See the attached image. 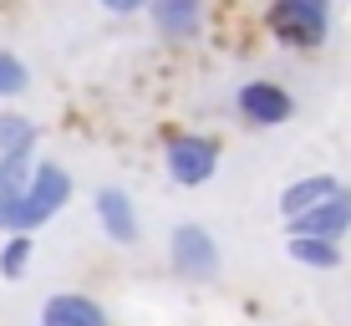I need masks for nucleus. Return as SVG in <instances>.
<instances>
[{"mask_svg":"<svg viewBox=\"0 0 351 326\" xmlns=\"http://www.w3.org/2000/svg\"><path fill=\"white\" fill-rule=\"evenodd\" d=\"M66 204H71V174L62 163H41L36 159V174H31L26 194L0 214V235H36V229H46Z\"/></svg>","mask_w":351,"mask_h":326,"instance_id":"1","label":"nucleus"},{"mask_svg":"<svg viewBox=\"0 0 351 326\" xmlns=\"http://www.w3.org/2000/svg\"><path fill=\"white\" fill-rule=\"evenodd\" d=\"M331 10L336 0H270L265 10V26L280 46H295V51H316L331 36Z\"/></svg>","mask_w":351,"mask_h":326,"instance_id":"3","label":"nucleus"},{"mask_svg":"<svg viewBox=\"0 0 351 326\" xmlns=\"http://www.w3.org/2000/svg\"><path fill=\"white\" fill-rule=\"evenodd\" d=\"M168 270L189 286H214L224 275V250L214 240L209 224L199 220H178L168 229Z\"/></svg>","mask_w":351,"mask_h":326,"instance_id":"2","label":"nucleus"},{"mask_svg":"<svg viewBox=\"0 0 351 326\" xmlns=\"http://www.w3.org/2000/svg\"><path fill=\"white\" fill-rule=\"evenodd\" d=\"M31 67H26V56L21 51H10V46H0V102H10V97H26L31 92Z\"/></svg>","mask_w":351,"mask_h":326,"instance_id":"14","label":"nucleus"},{"mask_svg":"<svg viewBox=\"0 0 351 326\" xmlns=\"http://www.w3.org/2000/svg\"><path fill=\"white\" fill-rule=\"evenodd\" d=\"M92 220H97V229L107 235V245L138 250L143 220H138V204H132V194H128L123 184H102V189L92 194Z\"/></svg>","mask_w":351,"mask_h":326,"instance_id":"6","label":"nucleus"},{"mask_svg":"<svg viewBox=\"0 0 351 326\" xmlns=\"http://www.w3.org/2000/svg\"><path fill=\"white\" fill-rule=\"evenodd\" d=\"M341 189L346 184L336 174H300V178H290V184L280 189V204H275V209H280L285 224H295V220H306L311 209H321L326 199H336Z\"/></svg>","mask_w":351,"mask_h":326,"instance_id":"9","label":"nucleus"},{"mask_svg":"<svg viewBox=\"0 0 351 326\" xmlns=\"http://www.w3.org/2000/svg\"><path fill=\"white\" fill-rule=\"evenodd\" d=\"M148 26L168 46H193L204 36V26H209V0H153Z\"/></svg>","mask_w":351,"mask_h":326,"instance_id":"7","label":"nucleus"},{"mask_svg":"<svg viewBox=\"0 0 351 326\" xmlns=\"http://www.w3.org/2000/svg\"><path fill=\"white\" fill-rule=\"evenodd\" d=\"M290 235H306V240H331V245H341L351 235V189H341L336 199H326L321 209H311L306 220L285 224Z\"/></svg>","mask_w":351,"mask_h":326,"instance_id":"10","label":"nucleus"},{"mask_svg":"<svg viewBox=\"0 0 351 326\" xmlns=\"http://www.w3.org/2000/svg\"><path fill=\"white\" fill-rule=\"evenodd\" d=\"M41 123L26 113H0V159H36Z\"/></svg>","mask_w":351,"mask_h":326,"instance_id":"11","label":"nucleus"},{"mask_svg":"<svg viewBox=\"0 0 351 326\" xmlns=\"http://www.w3.org/2000/svg\"><path fill=\"white\" fill-rule=\"evenodd\" d=\"M148 5H153V0H97V10H107V16H117V21L148 16Z\"/></svg>","mask_w":351,"mask_h":326,"instance_id":"15","label":"nucleus"},{"mask_svg":"<svg viewBox=\"0 0 351 326\" xmlns=\"http://www.w3.org/2000/svg\"><path fill=\"white\" fill-rule=\"evenodd\" d=\"M285 255L300 270H341L346 250L331 245V240H306V235H285Z\"/></svg>","mask_w":351,"mask_h":326,"instance_id":"12","label":"nucleus"},{"mask_svg":"<svg viewBox=\"0 0 351 326\" xmlns=\"http://www.w3.org/2000/svg\"><path fill=\"white\" fill-rule=\"evenodd\" d=\"M163 174L178 189H204L219 174V138H209V132H173L163 143Z\"/></svg>","mask_w":351,"mask_h":326,"instance_id":"4","label":"nucleus"},{"mask_svg":"<svg viewBox=\"0 0 351 326\" xmlns=\"http://www.w3.org/2000/svg\"><path fill=\"white\" fill-rule=\"evenodd\" d=\"M36 326H117V321H112V311L87 291H56V296L41 301Z\"/></svg>","mask_w":351,"mask_h":326,"instance_id":"8","label":"nucleus"},{"mask_svg":"<svg viewBox=\"0 0 351 326\" xmlns=\"http://www.w3.org/2000/svg\"><path fill=\"white\" fill-rule=\"evenodd\" d=\"M36 260V235H5L0 240V281H21Z\"/></svg>","mask_w":351,"mask_h":326,"instance_id":"13","label":"nucleus"},{"mask_svg":"<svg viewBox=\"0 0 351 326\" xmlns=\"http://www.w3.org/2000/svg\"><path fill=\"white\" fill-rule=\"evenodd\" d=\"M234 113H239L245 128H280V123L295 117V97L270 77H250V82H239V92H234Z\"/></svg>","mask_w":351,"mask_h":326,"instance_id":"5","label":"nucleus"}]
</instances>
